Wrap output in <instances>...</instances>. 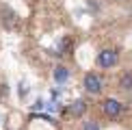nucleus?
<instances>
[{
  "label": "nucleus",
  "mask_w": 132,
  "mask_h": 130,
  "mask_svg": "<svg viewBox=\"0 0 132 130\" xmlns=\"http://www.w3.org/2000/svg\"><path fill=\"white\" fill-rule=\"evenodd\" d=\"M85 89L89 91V93H100L104 89V80L97 74H87L85 76Z\"/></svg>",
  "instance_id": "f257e3e1"
},
{
  "label": "nucleus",
  "mask_w": 132,
  "mask_h": 130,
  "mask_svg": "<svg viewBox=\"0 0 132 130\" xmlns=\"http://www.w3.org/2000/svg\"><path fill=\"white\" fill-rule=\"evenodd\" d=\"M117 63V52L115 50H102L100 56H97V65L100 67H113Z\"/></svg>",
  "instance_id": "f03ea898"
},
{
  "label": "nucleus",
  "mask_w": 132,
  "mask_h": 130,
  "mask_svg": "<svg viewBox=\"0 0 132 130\" xmlns=\"http://www.w3.org/2000/svg\"><path fill=\"white\" fill-rule=\"evenodd\" d=\"M102 108H104V113H106V115H111V117H117L119 113L123 111L121 102L113 100V98H111V100H106V102H104V104H102Z\"/></svg>",
  "instance_id": "7ed1b4c3"
},
{
  "label": "nucleus",
  "mask_w": 132,
  "mask_h": 130,
  "mask_svg": "<svg viewBox=\"0 0 132 130\" xmlns=\"http://www.w3.org/2000/svg\"><path fill=\"white\" fill-rule=\"evenodd\" d=\"M67 78H69V69L63 67V65H59V67L54 69V80H56L59 85H65V83H67Z\"/></svg>",
  "instance_id": "20e7f679"
},
{
  "label": "nucleus",
  "mask_w": 132,
  "mask_h": 130,
  "mask_svg": "<svg viewBox=\"0 0 132 130\" xmlns=\"http://www.w3.org/2000/svg\"><path fill=\"white\" fill-rule=\"evenodd\" d=\"M85 111H87V102L85 100H76L74 104L69 106V115H74V117H80Z\"/></svg>",
  "instance_id": "39448f33"
},
{
  "label": "nucleus",
  "mask_w": 132,
  "mask_h": 130,
  "mask_svg": "<svg viewBox=\"0 0 132 130\" xmlns=\"http://www.w3.org/2000/svg\"><path fill=\"white\" fill-rule=\"evenodd\" d=\"M119 87H121V89H132V72L121 74V78H119Z\"/></svg>",
  "instance_id": "423d86ee"
},
{
  "label": "nucleus",
  "mask_w": 132,
  "mask_h": 130,
  "mask_svg": "<svg viewBox=\"0 0 132 130\" xmlns=\"http://www.w3.org/2000/svg\"><path fill=\"white\" fill-rule=\"evenodd\" d=\"M13 20L18 22V15H15L13 11H11V9H4V24H7L9 28H11V26H13Z\"/></svg>",
  "instance_id": "0eeeda50"
},
{
  "label": "nucleus",
  "mask_w": 132,
  "mask_h": 130,
  "mask_svg": "<svg viewBox=\"0 0 132 130\" xmlns=\"http://www.w3.org/2000/svg\"><path fill=\"white\" fill-rule=\"evenodd\" d=\"M82 130H100V126H97L95 121H85V126H82Z\"/></svg>",
  "instance_id": "6e6552de"
},
{
  "label": "nucleus",
  "mask_w": 132,
  "mask_h": 130,
  "mask_svg": "<svg viewBox=\"0 0 132 130\" xmlns=\"http://www.w3.org/2000/svg\"><path fill=\"white\" fill-rule=\"evenodd\" d=\"M46 108H48V111H56V108H59V104H56V102H48V104H46Z\"/></svg>",
  "instance_id": "1a4fd4ad"
},
{
  "label": "nucleus",
  "mask_w": 132,
  "mask_h": 130,
  "mask_svg": "<svg viewBox=\"0 0 132 130\" xmlns=\"http://www.w3.org/2000/svg\"><path fill=\"white\" fill-rule=\"evenodd\" d=\"M32 108H35V111H39V108H43V100H37L35 104H32Z\"/></svg>",
  "instance_id": "9d476101"
},
{
  "label": "nucleus",
  "mask_w": 132,
  "mask_h": 130,
  "mask_svg": "<svg viewBox=\"0 0 132 130\" xmlns=\"http://www.w3.org/2000/svg\"><path fill=\"white\" fill-rule=\"evenodd\" d=\"M20 95H22V98L26 95V83H22V85H20Z\"/></svg>",
  "instance_id": "9b49d317"
}]
</instances>
